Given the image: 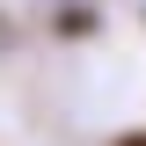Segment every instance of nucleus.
Masks as SVG:
<instances>
[{
	"label": "nucleus",
	"mask_w": 146,
	"mask_h": 146,
	"mask_svg": "<svg viewBox=\"0 0 146 146\" xmlns=\"http://www.w3.org/2000/svg\"><path fill=\"white\" fill-rule=\"evenodd\" d=\"M117 146H146V139H139V131H124V139H117Z\"/></svg>",
	"instance_id": "nucleus-2"
},
{
	"label": "nucleus",
	"mask_w": 146,
	"mask_h": 146,
	"mask_svg": "<svg viewBox=\"0 0 146 146\" xmlns=\"http://www.w3.org/2000/svg\"><path fill=\"white\" fill-rule=\"evenodd\" d=\"M58 36H95V7H58Z\"/></svg>",
	"instance_id": "nucleus-1"
}]
</instances>
